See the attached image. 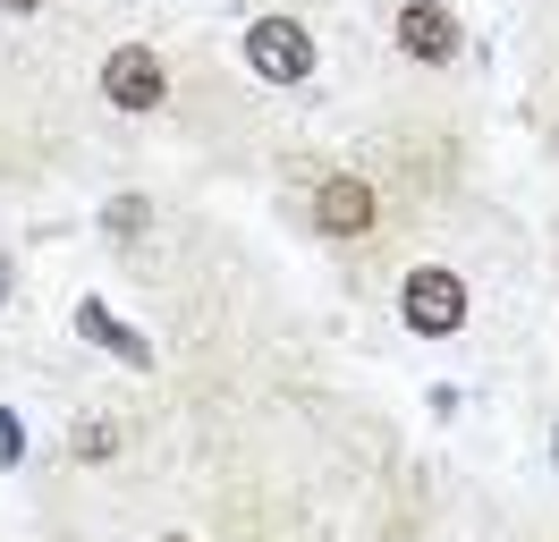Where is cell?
I'll list each match as a JSON object with an SVG mask.
<instances>
[{
	"label": "cell",
	"instance_id": "1",
	"mask_svg": "<svg viewBox=\"0 0 559 542\" xmlns=\"http://www.w3.org/2000/svg\"><path fill=\"white\" fill-rule=\"evenodd\" d=\"M246 60H254V76H272V85H297V76H314V34L297 26V17H263V26L246 34Z\"/></svg>",
	"mask_w": 559,
	"mask_h": 542
},
{
	"label": "cell",
	"instance_id": "7",
	"mask_svg": "<svg viewBox=\"0 0 559 542\" xmlns=\"http://www.w3.org/2000/svg\"><path fill=\"white\" fill-rule=\"evenodd\" d=\"M136 221H144V203H136V196L110 203V237H136Z\"/></svg>",
	"mask_w": 559,
	"mask_h": 542
},
{
	"label": "cell",
	"instance_id": "10",
	"mask_svg": "<svg viewBox=\"0 0 559 542\" xmlns=\"http://www.w3.org/2000/svg\"><path fill=\"white\" fill-rule=\"evenodd\" d=\"M551 449H559V433H551Z\"/></svg>",
	"mask_w": 559,
	"mask_h": 542
},
{
	"label": "cell",
	"instance_id": "4",
	"mask_svg": "<svg viewBox=\"0 0 559 542\" xmlns=\"http://www.w3.org/2000/svg\"><path fill=\"white\" fill-rule=\"evenodd\" d=\"M399 43H407L416 60H450L457 51V17L441 9V0H407V9H399Z\"/></svg>",
	"mask_w": 559,
	"mask_h": 542
},
{
	"label": "cell",
	"instance_id": "6",
	"mask_svg": "<svg viewBox=\"0 0 559 542\" xmlns=\"http://www.w3.org/2000/svg\"><path fill=\"white\" fill-rule=\"evenodd\" d=\"M76 331H85V339H103L119 365H144V356H153V347H144V331H128V322H119L103 297H85V305H76Z\"/></svg>",
	"mask_w": 559,
	"mask_h": 542
},
{
	"label": "cell",
	"instance_id": "2",
	"mask_svg": "<svg viewBox=\"0 0 559 542\" xmlns=\"http://www.w3.org/2000/svg\"><path fill=\"white\" fill-rule=\"evenodd\" d=\"M407 322H416V331H457V322H466V288H457V271H407Z\"/></svg>",
	"mask_w": 559,
	"mask_h": 542
},
{
	"label": "cell",
	"instance_id": "3",
	"mask_svg": "<svg viewBox=\"0 0 559 542\" xmlns=\"http://www.w3.org/2000/svg\"><path fill=\"white\" fill-rule=\"evenodd\" d=\"M103 94L119 102V110H153V102L170 94V76H162V60H153L144 43H128V51H110V68H103Z\"/></svg>",
	"mask_w": 559,
	"mask_h": 542
},
{
	"label": "cell",
	"instance_id": "5",
	"mask_svg": "<svg viewBox=\"0 0 559 542\" xmlns=\"http://www.w3.org/2000/svg\"><path fill=\"white\" fill-rule=\"evenodd\" d=\"M322 229L331 237H365L373 229V187H356V178H322Z\"/></svg>",
	"mask_w": 559,
	"mask_h": 542
},
{
	"label": "cell",
	"instance_id": "8",
	"mask_svg": "<svg viewBox=\"0 0 559 542\" xmlns=\"http://www.w3.org/2000/svg\"><path fill=\"white\" fill-rule=\"evenodd\" d=\"M0 297H9V263H0Z\"/></svg>",
	"mask_w": 559,
	"mask_h": 542
},
{
	"label": "cell",
	"instance_id": "9",
	"mask_svg": "<svg viewBox=\"0 0 559 542\" xmlns=\"http://www.w3.org/2000/svg\"><path fill=\"white\" fill-rule=\"evenodd\" d=\"M9 9H43V0H9Z\"/></svg>",
	"mask_w": 559,
	"mask_h": 542
}]
</instances>
